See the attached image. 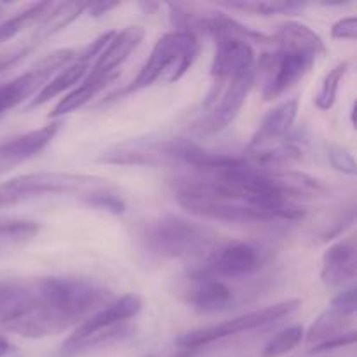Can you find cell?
I'll return each instance as SVG.
<instances>
[{"mask_svg": "<svg viewBox=\"0 0 357 357\" xmlns=\"http://www.w3.org/2000/svg\"><path fill=\"white\" fill-rule=\"evenodd\" d=\"M61 129V122H51L33 131L13 136L0 143V176L42 152Z\"/></svg>", "mask_w": 357, "mask_h": 357, "instance_id": "cell-14", "label": "cell"}, {"mask_svg": "<svg viewBox=\"0 0 357 357\" xmlns=\"http://www.w3.org/2000/svg\"><path fill=\"white\" fill-rule=\"evenodd\" d=\"M13 351H14V345L10 344V342L7 340V338L0 337V357L9 356Z\"/></svg>", "mask_w": 357, "mask_h": 357, "instance_id": "cell-31", "label": "cell"}, {"mask_svg": "<svg viewBox=\"0 0 357 357\" xmlns=\"http://www.w3.org/2000/svg\"><path fill=\"white\" fill-rule=\"evenodd\" d=\"M264 264L265 251L260 246L246 241H227L220 243L211 253L197 260L195 267L188 272L229 282L257 274Z\"/></svg>", "mask_w": 357, "mask_h": 357, "instance_id": "cell-8", "label": "cell"}, {"mask_svg": "<svg viewBox=\"0 0 357 357\" xmlns=\"http://www.w3.org/2000/svg\"><path fill=\"white\" fill-rule=\"evenodd\" d=\"M139 7H142L143 10H145V14H152L153 10L155 9H159V3H155V2H149V3H139Z\"/></svg>", "mask_w": 357, "mask_h": 357, "instance_id": "cell-32", "label": "cell"}, {"mask_svg": "<svg viewBox=\"0 0 357 357\" xmlns=\"http://www.w3.org/2000/svg\"><path fill=\"white\" fill-rule=\"evenodd\" d=\"M138 241L146 253L164 260H201L222 243L211 227L173 215L146 222Z\"/></svg>", "mask_w": 357, "mask_h": 357, "instance_id": "cell-3", "label": "cell"}, {"mask_svg": "<svg viewBox=\"0 0 357 357\" xmlns=\"http://www.w3.org/2000/svg\"><path fill=\"white\" fill-rule=\"evenodd\" d=\"M357 258L354 237H345L331 244L323 255L321 264V281L328 288H342L356 279Z\"/></svg>", "mask_w": 357, "mask_h": 357, "instance_id": "cell-15", "label": "cell"}, {"mask_svg": "<svg viewBox=\"0 0 357 357\" xmlns=\"http://www.w3.org/2000/svg\"><path fill=\"white\" fill-rule=\"evenodd\" d=\"M178 295L192 309L204 314L223 312L237 305V293L229 282L195 272H188Z\"/></svg>", "mask_w": 357, "mask_h": 357, "instance_id": "cell-10", "label": "cell"}, {"mask_svg": "<svg viewBox=\"0 0 357 357\" xmlns=\"http://www.w3.org/2000/svg\"><path fill=\"white\" fill-rule=\"evenodd\" d=\"M354 319V312H349V310L342 309L340 305L331 302L328 305L326 310L319 314V316L314 319V323L310 324L309 330L303 335V340L307 344H321V342L328 340V338H333L337 335L345 333V326H347L351 321Z\"/></svg>", "mask_w": 357, "mask_h": 357, "instance_id": "cell-16", "label": "cell"}, {"mask_svg": "<svg viewBox=\"0 0 357 357\" xmlns=\"http://www.w3.org/2000/svg\"><path fill=\"white\" fill-rule=\"evenodd\" d=\"M255 80V66L225 77H211V87L202 101L195 129L202 135H216L229 128L241 114Z\"/></svg>", "mask_w": 357, "mask_h": 357, "instance_id": "cell-5", "label": "cell"}, {"mask_svg": "<svg viewBox=\"0 0 357 357\" xmlns=\"http://www.w3.org/2000/svg\"><path fill=\"white\" fill-rule=\"evenodd\" d=\"M223 7L232 10H241V13L257 14V16H275V14H293L302 10L303 3L300 2H227L222 3Z\"/></svg>", "mask_w": 357, "mask_h": 357, "instance_id": "cell-24", "label": "cell"}, {"mask_svg": "<svg viewBox=\"0 0 357 357\" xmlns=\"http://www.w3.org/2000/svg\"><path fill=\"white\" fill-rule=\"evenodd\" d=\"M178 204L190 215L204 220L229 223H272V222H298L307 216L303 206L289 209H272L264 206L248 204L239 201H222V199L201 197V195L176 194Z\"/></svg>", "mask_w": 357, "mask_h": 357, "instance_id": "cell-6", "label": "cell"}, {"mask_svg": "<svg viewBox=\"0 0 357 357\" xmlns=\"http://www.w3.org/2000/svg\"><path fill=\"white\" fill-rule=\"evenodd\" d=\"M0 10H2V6H0Z\"/></svg>", "mask_w": 357, "mask_h": 357, "instance_id": "cell-33", "label": "cell"}, {"mask_svg": "<svg viewBox=\"0 0 357 357\" xmlns=\"http://www.w3.org/2000/svg\"><path fill=\"white\" fill-rule=\"evenodd\" d=\"M303 335H305V330H303L300 324L284 328V330L275 333L274 337L265 344V347L261 349L260 357H281L284 354H289V352L295 351V349L302 344Z\"/></svg>", "mask_w": 357, "mask_h": 357, "instance_id": "cell-22", "label": "cell"}, {"mask_svg": "<svg viewBox=\"0 0 357 357\" xmlns=\"http://www.w3.org/2000/svg\"><path fill=\"white\" fill-rule=\"evenodd\" d=\"M75 54L77 52L73 49H56L38 59L26 72L0 84V117L35 96L56 72H59L75 58Z\"/></svg>", "mask_w": 357, "mask_h": 357, "instance_id": "cell-9", "label": "cell"}, {"mask_svg": "<svg viewBox=\"0 0 357 357\" xmlns=\"http://www.w3.org/2000/svg\"><path fill=\"white\" fill-rule=\"evenodd\" d=\"M108 298L103 284L79 275L0 279V326L24 338L54 337L79 326Z\"/></svg>", "mask_w": 357, "mask_h": 357, "instance_id": "cell-1", "label": "cell"}, {"mask_svg": "<svg viewBox=\"0 0 357 357\" xmlns=\"http://www.w3.org/2000/svg\"><path fill=\"white\" fill-rule=\"evenodd\" d=\"M349 66H351V63L349 61L338 63V65H335L333 68L328 72V75L324 77L319 93H317L316 98H314V103H316V107L319 108V110L326 112L330 110V108H333L335 101H337V94H338V89H340L342 80H344V77L347 75L349 72Z\"/></svg>", "mask_w": 357, "mask_h": 357, "instance_id": "cell-23", "label": "cell"}, {"mask_svg": "<svg viewBox=\"0 0 357 357\" xmlns=\"http://www.w3.org/2000/svg\"><path fill=\"white\" fill-rule=\"evenodd\" d=\"M87 3H54L52 9L42 17L40 26L35 31L33 42H40L58 33L77 20L86 10Z\"/></svg>", "mask_w": 357, "mask_h": 357, "instance_id": "cell-20", "label": "cell"}, {"mask_svg": "<svg viewBox=\"0 0 357 357\" xmlns=\"http://www.w3.org/2000/svg\"><path fill=\"white\" fill-rule=\"evenodd\" d=\"M328 160H330L333 169L338 171V173L349 174V176H354L357 173V164L354 160V155H352L347 149H344V146L340 145L328 146Z\"/></svg>", "mask_w": 357, "mask_h": 357, "instance_id": "cell-26", "label": "cell"}, {"mask_svg": "<svg viewBox=\"0 0 357 357\" xmlns=\"http://www.w3.org/2000/svg\"><path fill=\"white\" fill-rule=\"evenodd\" d=\"M28 52H30V47H21V49H16V51L0 54V73L6 72V70L10 68V66L16 65L20 59H23L24 56L28 54Z\"/></svg>", "mask_w": 357, "mask_h": 357, "instance_id": "cell-29", "label": "cell"}, {"mask_svg": "<svg viewBox=\"0 0 357 357\" xmlns=\"http://www.w3.org/2000/svg\"><path fill=\"white\" fill-rule=\"evenodd\" d=\"M302 302L298 298L284 300V302L274 303L265 309L251 310V312L243 314V316L232 317L229 321H223L220 324H211L206 328H195V330L185 331V333L178 335L174 338V345L183 351H197V349L211 345L215 342L223 340V338L234 337L237 333H244V331H253L258 328L268 326L278 321L284 319V317L291 316L293 312L300 309Z\"/></svg>", "mask_w": 357, "mask_h": 357, "instance_id": "cell-7", "label": "cell"}, {"mask_svg": "<svg viewBox=\"0 0 357 357\" xmlns=\"http://www.w3.org/2000/svg\"><path fill=\"white\" fill-rule=\"evenodd\" d=\"M132 333H135V328H132L129 323H126V324H121V326L110 328V330L107 331H100V333L91 335V337L82 338V340H75V342L65 340L61 347H59V357L84 356L91 351H96V349H103V347H108V345L119 344V342L132 337Z\"/></svg>", "mask_w": 357, "mask_h": 357, "instance_id": "cell-17", "label": "cell"}, {"mask_svg": "<svg viewBox=\"0 0 357 357\" xmlns=\"http://www.w3.org/2000/svg\"><path fill=\"white\" fill-rule=\"evenodd\" d=\"M145 38V30L142 26H128L121 31H115L114 37L110 38L103 51L98 54L94 63L91 65L87 77L103 80L117 79L121 66L129 59V56L138 49Z\"/></svg>", "mask_w": 357, "mask_h": 357, "instance_id": "cell-13", "label": "cell"}, {"mask_svg": "<svg viewBox=\"0 0 357 357\" xmlns=\"http://www.w3.org/2000/svg\"><path fill=\"white\" fill-rule=\"evenodd\" d=\"M82 202L89 208L101 209V211H107L110 215H122L126 211V202L108 187L86 192V194H82Z\"/></svg>", "mask_w": 357, "mask_h": 357, "instance_id": "cell-25", "label": "cell"}, {"mask_svg": "<svg viewBox=\"0 0 357 357\" xmlns=\"http://www.w3.org/2000/svg\"><path fill=\"white\" fill-rule=\"evenodd\" d=\"M331 37L338 40H356L357 37V20L356 16H347L338 20L331 26Z\"/></svg>", "mask_w": 357, "mask_h": 357, "instance_id": "cell-28", "label": "cell"}, {"mask_svg": "<svg viewBox=\"0 0 357 357\" xmlns=\"http://www.w3.org/2000/svg\"><path fill=\"white\" fill-rule=\"evenodd\" d=\"M356 344V331H345V333L337 335L333 338H328V340L321 342V344L314 345L310 354H323V352L328 351H335V349H344L347 345H354Z\"/></svg>", "mask_w": 357, "mask_h": 357, "instance_id": "cell-27", "label": "cell"}, {"mask_svg": "<svg viewBox=\"0 0 357 357\" xmlns=\"http://www.w3.org/2000/svg\"><path fill=\"white\" fill-rule=\"evenodd\" d=\"M296 115H298V100H286L271 108L248 143V159L281 145L291 132Z\"/></svg>", "mask_w": 357, "mask_h": 357, "instance_id": "cell-11", "label": "cell"}, {"mask_svg": "<svg viewBox=\"0 0 357 357\" xmlns=\"http://www.w3.org/2000/svg\"><path fill=\"white\" fill-rule=\"evenodd\" d=\"M143 309V298L135 293L121 296V298L108 300L105 305L94 310L91 316H87L77 328H73L72 335L66 340L75 342L82 338L91 337L100 331H107L110 328L121 326V324L129 323V319L138 316Z\"/></svg>", "mask_w": 357, "mask_h": 357, "instance_id": "cell-12", "label": "cell"}, {"mask_svg": "<svg viewBox=\"0 0 357 357\" xmlns=\"http://www.w3.org/2000/svg\"><path fill=\"white\" fill-rule=\"evenodd\" d=\"M40 232V223L33 220H0V257L24 248Z\"/></svg>", "mask_w": 357, "mask_h": 357, "instance_id": "cell-19", "label": "cell"}, {"mask_svg": "<svg viewBox=\"0 0 357 357\" xmlns=\"http://www.w3.org/2000/svg\"><path fill=\"white\" fill-rule=\"evenodd\" d=\"M52 6H54L52 2L30 3V6L24 7L23 10H20V13H16L14 16H10L9 20L0 23V44L14 38L17 33H21L24 28L33 24L35 21L42 20V17L52 9Z\"/></svg>", "mask_w": 357, "mask_h": 357, "instance_id": "cell-21", "label": "cell"}, {"mask_svg": "<svg viewBox=\"0 0 357 357\" xmlns=\"http://www.w3.org/2000/svg\"><path fill=\"white\" fill-rule=\"evenodd\" d=\"M199 52H201V44L194 33L185 30L167 31L155 42L149 59L142 66L138 75L132 79V82L122 91L112 94L110 100H119L126 94L146 89L155 84L160 77H164L167 82H176L197 61Z\"/></svg>", "mask_w": 357, "mask_h": 357, "instance_id": "cell-4", "label": "cell"}, {"mask_svg": "<svg viewBox=\"0 0 357 357\" xmlns=\"http://www.w3.org/2000/svg\"><path fill=\"white\" fill-rule=\"evenodd\" d=\"M110 82H114V80L93 79V77L86 75L79 86L73 87L70 93H66L65 96L59 100V103L56 105V107L52 108L51 114H49V119H59L63 117V115L70 114V112L79 110L84 105L89 103L93 98H96Z\"/></svg>", "mask_w": 357, "mask_h": 357, "instance_id": "cell-18", "label": "cell"}, {"mask_svg": "<svg viewBox=\"0 0 357 357\" xmlns=\"http://www.w3.org/2000/svg\"><path fill=\"white\" fill-rule=\"evenodd\" d=\"M119 6H121L119 2H94V3H87L84 13H87V16H91V17H101V16H105V14L110 13V10H114L115 7H119Z\"/></svg>", "mask_w": 357, "mask_h": 357, "instance_id": "cell-30", "label": "cell"}, {"mask_svg": "<svg viewBox=\"0 0 357 357\" xmlns=\"http://www.w3.org/2000/svg\"><path fill=\"white\" fill-rule=\"evenodd\" d=\"M271 44L275 51L264 52L255 63V77L260 75L261 98L272 101L282 96L312 70L317 58L326 52L323 38L298 21L281 24Z\"/></svg>", "mask_w": 357, "mask_h": 357, "instance_id": "cell-2", "label": "cell"}]
</instances>
